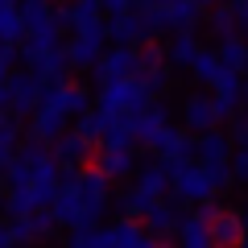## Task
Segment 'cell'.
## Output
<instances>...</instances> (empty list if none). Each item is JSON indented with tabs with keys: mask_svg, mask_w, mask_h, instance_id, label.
<instances>
[{
	"mask_svg": "<svg viewBox=\"0 0 248 248\" xmlns=\"http://www.w3.org/2000/svg\"><path fill=\"white\" fill-rule=\"evenodd\" d=\"M75 182H79V190H83V203H87V219L91 223H99V215H104V207H108V199H112V178L104 174V170H87V174H75Z\"/></svg>",
	"mask_w": 248,
	"mask_h": 248,
	"instance_id": "ba28073f",
	"label": "cell"
},
{
	"mask_svg": "<svg viewBox=\"0 0 248 248\" xmlns=\"http://www.w3.org/2000/svg\"><path fill=\"white\" fill-rule=\"evenodd\" d=\"M133 190H141L145 199H161V190H170V166L166 161H149V166L133 170Z\"/></svg>",
	"mask_w": 248,
	"mask_h": 248,
	"instance_id": "4fadbf2b",
	"label": "cell"
},
{
	"mask_svg": "<svg viewBox=\"0 0 248 248\" xmlns=\"http://www.w3.org/2000/svg\"><path fill=\"white\" fill-rule=\"evenodd\" d=\"M50 145H54V161H58V170H79L83 161H87V153H91V141L83 133H58Z\"/></svg>",
	"mask_w": 248,
	"mask_h": 248,
	"instance_id": "8fae6325",
	"label": "cell"
},
{
	"mask_svg": "<svg viewBox=\"0 0 248 248\" xmlns=\"http://www.w3.org/2000/svg\"><path fill=\"white\" fill-rule=\"evenodd\" d=\"M25 223H29V232H33V240L54 236V228H58V219H54V211H50V207H33V211L25 215Z\"/></svg>",
	"mask_w": 248,
	"mask_h": 248,
	"instance_id": "83f0119b",
	"label": "cell"
},
{
	"mask_svg": "<svg viewBox=\"0 0 248 248\" xmlns=\"http://www.w3.org/2000/svg\"><path fill=\"white\" fill-rule=\"evenodd\" d=\"M133 4H137V0H133Z\"/></svg>",
	"mask_w": 248,
	"mask_h": 248,
	"instance_id": "f35d334b",
	"label": "cell"
},
{
	"mask_svg": "<svg viewBox=\"0 0 248 248\" xmlns=\"http://www.w3.org/2000/svg\"><path fill=\"white\" fill-rule=\"evenodd\" d=\"M219 66H223V62H219V54H215V50H199L195 62H190V75H195L199 83H211L215 75H219Z\"/></svg>",
	"mask_w": 248,
	"mask_h": 248,
	"instance_id": "4316f807",
	"label": "cell"
},
{
	"mask_svg": "<svg viewBox=\"0 0 248 248\" xmlns=\"http://www.w3.org/2000/svg\"><path fill=\"white\" fill-rule=\"evenodd\" d=\"M42 91H46V83L37 79L33 71H25V75L9 71V79H4V108L17 112V116H25V112H33V108L42 104Z\"/></svg>",
	"mask_w": 248,
	"mask_h": 248,
	"instance_id": "5b68a950",
	"label": "cell"
},
{
	"mask_svg": "<svg viewBox=\"0 0 248 248\" xmlns=\"http://www.w3.org/2000/svg\"><path fill=\"white\" fill-rule=\"evenodd\" d=\"M174 236L182 240V244H190V248H207V244H211V223H207V211H195V215H186V219H178Z\"/></svg>",
	"mask_w": 248,
	"mask_h": 248,
	"instance_id": "ffe728a7",
	"label": "cell"
},
{
	"mask_svg": "<svg viewBox=\"0 0 248 248\" xmlns=\"http://www.w3.org/2000/svg\"><path fill=\"white\" fill-rule=\"evenodd\" d=\"M219 62L228 66V71H248V42L244 37H236V33H228V37H219Z\"/></svg>",
	"mask_w": 248,
	"mask_h": 248,
	"instance_id": "d4e9b609",
	"label": "cell"
},
{
	"mask_svg": "<svg viewBox=\"0 0 248 248\" xmlns=\"http://www.w3.org/2000/svg\"><path fill=\"white\" fill-rule=\"evenodd\" d=\"M232 174H236L240 182H248V149H236V153H232Z\"/></svg>",
	"mask_w": 248,
	"mask_h": 248,
	"instance_id": "d6a6232c",
	"label": "cell"
},
{
	"mask_svg": "<svg viewBox=\"0 0 248 248\" xmlns=\"http://www.w3.org/2000/svg\"><path fill=\"white\" fill-rule=\"evenodd\" d=\"M153 149L161 153V161H186V157H195V137H190V128H174V124H166L161 128V137L153 141Z\"/></svg>",
	"mask_w": 248,
	"mask_h": 248,
	"instance_id": "30bf717a",
	"label": "cell"
},
{
	"mask_svg": "<svg viewBox=\"0 0 248 248\" xmlns=\"http://www.w3.org/2000/svg\"><path fill=\"white\" fill-rule=\"evenodd\" d=\"M62 128H66V112H58V108H50V104H37V108H33L29 137H37V141H54Z\"/></svg>",
	"mask_w": 248,
	"mask_h": 248,
	"instance_id": "d6986e66",
	"label": "cell"
},
{
	"mask_svg": "<svg viewBox=\"0 0 248 248\" xmlns=\"http://www.w3.org/2000/svg\"><path fill=\"white\" fill-rule=\"evenodd\" d=\"M58 21H62V25H71V29L95 25V21H99V0H71V4L58 13Z\"/></svg>",
	"mask_w": 248,
	"mask_h": 248,
	"instance_id": "603a6c76",
	"label": "cell"
},
{
	"mask_svg": "<svg viewBox=\"0 0 248 248\" xmlns=\"http://www.w3.org/2000/svg\"><path fill=\"white\" fill-rule=\"evenodd\" d=\"M195 153L203 157V166L211 170V182L223 190L228 178H232V137H223L219 128H207V133H199Z\"/></svg>",
	"mask_w": 248,
	"mask_h": 248,
	"instance_id": "277c9868",
	"label": "cell"
},
{
	"mask_svg": "<svg viewBox=\"0 0 248 248\" xmlns=\"http://www.w3.org/2000/svg\"><path fill=\"white\" fill-rule=\"evenodd\" d=\"M0 207H4V195H0Z\"/></svg>",
	"mask_w": 248,
	"mask_h": 248,
	"instance_id": "74e56055",
	"label": "cell"
},
{
	"mask_svg": "<svg viewBox=\"0 0 248 248\" xmlns=\"http://www.w3.org/2000/svg\"><path fill=\"white\" fill-rule=\"evenodd\" d=\"M13 244V228H9V223H0V248H9Z\"/></svg>",
	"mask_w": 248,
	"mask_h": 248,
	"instance_id": "e575fe53",
	"label": "cell"
},
{
	"mask_svg": "<svg viewBox=\"0 0 248 248\" xmlns=\"http://www.w3.org/2000/svg\"><path fill=\"white\" fill-rule=\"evenodd\" d=\"M178 219H182V215H178V211H174V207H170V203H157V199H153V203H149V207H145V211H141V223H145V232H153V236H157V240L174 236Z\"/></svg>",
	"mask_w": 248,
	"mask_h": 248,
	"instance_id": "2e32d148",
	"label": "cell"
},
{
	"mask_svg": "<svg viewBox=\"0 0 248 248\" xmlns=\"http://www.w3.org/2000/svg\"><path fill=\"white\" fill-rule=\"evenodd\" d=\"M104 33L112 37V42L137 46V42H145V37H153V25H149V17H145V13H128V9H120V13H112V21L104 25Z\"/></svg>",
	"mask_w": 248,
	"mask_h": 248,
	"instance_id": "9c48e42d",
	"label": "cell"
},
{
	"mask_svg": "<svg viewBox=\"0 0 248 248\" xmlns=\"http://www.w3.org/2000/svg\"><path fill=\"white\" fill-rule=\"evenodd\" d=\"M25 37V17L17 0H0V42H21Z\"/></svg>",
	"mask_w": 248,
	"mask_h": 248,
	"instance_id": "cb8c5ba5",
	"label": "cell"
},
{
	"mask_svg": "<svg viewBox=\"0 0 248 248\" xmlns=\"http://www.w3.org/2000/svg\"><path fill=\"white\" fill-rule=\"evenodd\" d=\"M207 223H211V244H240V215L232 211H215L207 207Z\"/></svg>",
	"mask_w": 248,
	"mask_h": 248,
	"instance_id": "44dd1931",
	"label": "cell"
},
{
	"mask_svg": "<svg viewBox=\"0 0 248 248\" xmlns=\"http://www.w3.org/2000/svg\"><path fill=\"white\" fill-rule=\"evenodd\" d=\"M108 120H112V116H108V112H99V108H95V112H79V128H75V133H83L91 145H95V141H104Z\"/></svg>",
	"mask_w": 248,
	"mask_h": 248,
	"instance_id": "484cf974",
	"label": "cell"
},
{
	"mask_svg": "<svg viewBox=\"0 0 248 248\" xmlns=\"http://www.w3.org/2000/svg\"><path fill=\"white\" fill-rule=\"evenodd\" d=\"M62 99H66V116H79V112L91 108L87 87H79V83H62Z\"/></svg>",
	"mask_w": 248,
	"mask_h": 248,
	"instance_id": "f546056e",
	"label": "cell"
},
{
	"mask_svg": "<svg viewBox=\"0 0 248 248\" xmlns=\"http://www.w3.org/2000/svg\"><path fill=\"white\" fill-rule=\"evenodd\" d=\"M240 95H244V99H248V83H244V87H240Z\"/></svg>",
	"mask_w": 248,
	"mask_h": 248,
	"instance_id": "8d00e7d4",
	"label": "cell"
},
{
	"mask_svg": "<svg viewBox=\"0 0 248 248\" xmlns=\"http://www.w3.org/2000/svg\"><path fill=\"white\" fill-rule=\"evenodd\" d=\"M137 66H141V50H137V46H124V42H116L112 50H104V54L95 58V75H99V83L128 79V75H137Z\"/></svg>",
	"mask_w": 248,
	"mask_h": 248,
	"instance_id": "52a82bcc",
	"label": "cell"
},
{
	"mask_svg": "<svg viewBox=\"0 0 248 248\" xmlns=\"http://www.w3.org/2000/svg\"><path fill=\"white\" fill-rule=\"evenodd\" d=\"M232 145L248 149V116H240V120H236V128H232Z\"/></svg>",
	"mask_w": 248,
	"mask_h": 248,
	"instance_id": "836d02e7",
	"label": "cell"
},
{
	"mask_svg": "<svg viewBox=\"0 0 248 248\" xmlns=\"http://www.w3.org/2000/svg\"><path fill=\"white\" fill-rule=\"evenodd\" d=\"M99 170H104L108 178H128L137 170V157H133V145H104V153H99L95 161Z\"/></svg>",
	"mask_w": 248,
	"mask_h": 248,
	"instance_id": "ac0fdd59",
	"label": "cell"
},
{
	"mask_svg": "<svg viewBox=\"0 0 248 248\" xmlns=\"http://www.w3.org/2000/svg\"><path fill=\"white\" fill-rule=\"evenodd\" d=\"M29 66H33V75H37L42 83H62V79H66V71H71V62H66V50H62V46L42 50Z\"/></svg>",
	"mask_w": 248,
	"mask_h": 248,
	"instance_id": "9a60e30c",
	"label": "cell"
},
{
	"mask_svg": "<svg viewBox=\"0 0 248 248\" xmlns=\"http://www.w3.org/2000/svg\"><path fill=\"white\" fill-rule=\"evenodd\" d=\"M29 174H33V170H29V161H25V157H13L9 166H4V178H9V186H25V182H29Z\"/></svg>",
	"mask_w": 248,
	"mask_h": 248,
	"instance_id": "4dcf8cb0",
	"label": "cell"
},
{
	"mask_svg": "<svg viewBox=\"0 0 248 248\" xmlns=\"http://www.w3.org/2000/svg\"><path fill=\"white\" fill-rule=\"evenodd\" d=\"M207 29H211L215 37H228V33H236V13H232L228 4L211 9V13H207Z\"/></svg>",
	"mask_w": 248,
	"mask_h": 248,
	"instance_id": "f1b7e54d",
	"label": "cell"
},
{
	"mask_svg": "<svg viewBox=\"0 0 248 248\" xmlns=\"http://www.w3.org/2000/svg\"><path fill=\"white\" fill-rule=\"evenodd\" d=\"M211 87H215V108H219L223 116L228 112H236V104H240V87H244V83H240V71H228V66H219V75H215L211 79Z\"/></svg>",
	"mask_w": 248,
	"mask_h": 248,
	"instance_id": "e0dca14e",
	"label": "cell"
},
{
	"mask_svg": "<svg viewBox=\"0 0 248 248\" xmlns=\"http://www.w3.org/2000/svg\"><path fill=\"white\" fill-rule=\"evenodd\" d=\"M170 190H174V199H182V203H207V199L219 190V186L211 182V170L203 166V161H170Z\"/></svg>",
	"mask_w": 248,
	"mask_h": 248,
	"instance_id": "3957f363",
	"label": "cell"
},
{
	"mask_svg": "<svg viewBox=\"0 0 248 248\" xmlns=\"http://www.w3.org/2000/svg\"><path fill=\"white\" fill-rule=\"evenodd\" d=\"M104 21H95V25H87V29H75V37L62 50H66V62L71 66H79V71H87V66H95V58L104 54Z\"/></svg>",
	"mask_w": 248,
	"mask_h": 248,
	"instance_id": "8992f818",
	"label": "cell"
},
{
	"mask_svg": "<svg viewBox=\"0 0 248 248\" xmlns=\"http://www.w3.org/2000/svg\"><path fill=\"white\" fill-rule=\"evenodd\" d=\"M182 120H186L190 133H207V128H219L223 112L215 108L211 95H190V99H186V108H182Z\"/></svg>",
	"mask_w": 248,
	"mask_h": 248,
	"instance_id": "7c38bea8",
	"label": "cell"
},
{
	"mask_svg": "<svg viewBox=\"0 0 248 248\" xmlns=\"http://www.w3.org/2000/svg\"><path fill=\"white\" fill-rule=\"evenodd\" d=\"M149 203H153V199H145L141 190H128V195L120 199V207H124V211H128V215H141V211H145V207H149Z\"/></svg>",
	"mask_w": 248,
	"mask_h": 248,
	"instance_id": "1f68e13d",
	"label": "cell"
},
{
	"mask_svg": "<svg viewBox=\"0 0 248 248\" xmlns=\"http://www.w3.org/2000/svg\"><path fill=\"white\" fill-rule=\"evenodd\" d=\"M240 228H244V232H240V244H248V207L240 211Z\"/></svg>",
	"mask_w": 248,
	"mask_h": 248,
	"instance_id": "d590c367",
	"label": "cell"
},
{
	"mask_svg": "<svg viewBox=\"0 0 248 248\" xmlns=\"http://www.w3.org/2000/svg\"><path fill=\"white\" fill-rule=\"evenodd\" d=\"M71 244H75V248H116V244L149 248V244H157V236L145 232L137 219H116V223H108V228H95V223L75 228V232H71Z\"/></svg>",
	"mask_w": 248,
	"mask_h": 248,
	"instance_id": "6da1fadb",
	"label": "cell"
},
{
	"mask_svg": "<svg viewBox=\"0 0 248 248\" xmlns=\"http://www.w3.org/2000/svg\"><path fill=\"white\" fill-rule=\"evenodd\" d=\"M166 124H170L166 108H161V104L149 108V104H145L141 112H133V137H137V141H145V145H153V141L161 137V128H166Z\"/></svg>",
	"mask_w": 248,
	"mask_h": 248,
	"instance_id": "5bb4252c",
	"label": "cell"
},
{
	"mask_svg": "<svg viewBox=\"0 0 248 248\" xmlns=\"http://www.w3.org/2000/svg\"><path fill=\"white\" fill-rule=\"evenodd\" d=\"M199 50H203L199 37L190 33V29H178L174 42H170V50H166V62H170V66H178V71H190V62H195Z\"/></svg>",
	"mask_w": 248,
	"mask_h": 248,
	"instance_id": "7402d4cb",
	"label": "cell"
},
{
	"mask_svg": "<svg viewBox=\"0 0 248 248\" xmlns=\"http://www.w3.org/2000/svg\"><path fill=\"white\" fill-rule=\"evenodd\" d=\"M149 99H153L149 79H145V75H128V79H112V83H104V91H99V112H108V116L141 112Z\"/></svg>",
	"mask_w": 248,
	"mask_h": 248,
	"instance_id": "7a4b0ae2",
	"label": "cell"
}]
</instances>
